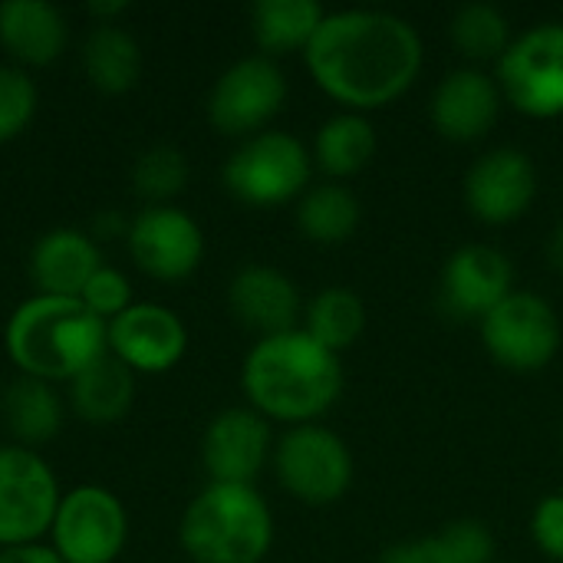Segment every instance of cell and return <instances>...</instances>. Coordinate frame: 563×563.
<instances>
[{
	"instance_id": "obj_1",
	"label": "cell",
	"mask_w": 563,
	"mask_h": 563,
	"mask_svg": "<svg viewBox=\"0 0 563 563\" xmlns=\"http://www.w3.org/2000/svg\"><path fill=\"white\" fill-rule=\"evenodd\" d=\"M313 82L346 112L393 106L422 73L419 30L389 10L327 13L303 49Z\"/></svg>"
},
{
	"instance_id": "obj_2",
	"label": "cell",
	"mask_w": 563,
	"mask_h": 563,
	"mask_svg": "<svg viewBox=\"0 0 563 563\" xmlns=\"http://www.w3.org/2000/svg\"><path fill=\"white\" fill-rule=\"evenodd\" d=\"M241 389L267 422L310 426L340 399L343 366L336 353L297 327L251 346L241 366Z\"/></svg>"
},
{
	"instance_id": "obj_3",
	"label": "cell",
	"mask_w": 563,
	"mask_h": 563,
	"mask_svg": "<svg viewBox=\"0 0 563 563\" xmlns=\"http://www.w3.org/2000/svg\"><path fill=\"white\" fill-rule=\"evenodd\" d=\"M3 346L20 376L43 383H73L109 353L106 320L79 297L36 294L23 300L3 330Z\"/></svg>"
},
{
	"instance_id": "obj_4",
	"label": "cell",
	"mask_w": 563,
	"mask_h": 563,
	"mask_svg": "<svg viewBox=\"0 0 563 563\" xmlns=\"http://www.w3.org/2000/svg\"><path fill=\"white\" fill-rule=\"evenodd\" d=\"M178 544L195 563H261L274 544V515L254 485H208L178 525Z\"/></svg>"
},
{
	"instance_id": "obj_5",
	"label": "cell",
	"mask_w": 563,
	"mask_h": 563,
	"mask_svg": "<svg viewBox=\"0 0 563 563\" xmlns=\"http://www.w3.org/2000/svg\"><path fill=\"white\" fill-rule=\"evenodd\" d=\"M313 158L310 148L277 129H264L251 139H244L224 162V188L254 208H274L287 201H300V195L310 188Z\"/></svg>"
},
{
	"instance_id": "obj_6",
	"label": "cell",
	"mask_w": 563,
	"mask_h": 563,
	"mask_svg": "<svg viewBox=\"0 0 563 563\" xmlns=\"http://www.w3.org/2000/svg\"><path fill=\"white\" fill-rule=\"evenodd\" d=\"M274 472L287 495L310 508L336 505L353 485V455L346 442L323 426H294L274 449Z\"/></svg>"
},
{
	"instance_id": "obj_7",
	"label": "cell",
	"mask_w": 563,
	"mask_h": 563,
	"mask_svg": "<svg viewBox=\"0 0 563 563\" xmlns=\"http://www.w3.org/2000/svg\"><path fill=\"white\" fill-rule=\"evenodd\" d=\"M498 89L528 119L563 115V23L518 33L498 59Z\"/></svg>"
},
{
	"instance_id": "obj_8",
	"label": "cell",
	"mask_w": 563,
	"mask_h": 563,
	"mask_svg": "<svg viewBox=\"0 0 563 563\" xmlns=\"http://www.w3.org/2000/svg\"><path fill=\"white\" fill-rule=\"evenodd\" d=\"M59 498L56 475L36 449L0 445V551L49 534Z\"/></svg>"
},
{
	"instance_id": "obj_9",
	"label": "cell",
	"mask_w": 563,
	"mask_h": 563,
	"mask_svg": "<svg viewBox=\"0 0 563 563\" xmlns=\"http://www.w3.org/2000/svg\"><path fill=\"white\" fill-rule=\"evenodd\" d=\"M482 343L498 366L538 373L561 350V320L544 297L515 290L482 320Z\"/></svg>"
},
{
	"instance_id": "obj_10",
	"label": "cell",
	"mask_w": 563,
	"mask_h": 563,
	"mask_svg": "<svg viewBox=\"0 0 563 563\" xmlns=\"http://www.w3.org/2000/svg\"><path fill=\"white\" fill-rule=\"evenodd\" d=\"M287 102L284 69L267 56H244L231 63L208 92V122L231 139H251Z\"/></svg>"
},
{
	"instance_id": "obj_11",
	"label": "cell",
	"mask_w": 563,
	"mask_h": 563,
	"mask_svg": "<svg viewBox=\"0 0 563 563\" xmlns=\"http://www.w3.org/2000/svg\"><path fill=\"white\" fill-rule=\"evenodd\" d=\"M49 538L63 563H112L125 551L129 515L112 492L79 485L59 498Z\"/></svg>"
},
{
	"instance_id": "obj_12",
	"label": "cell",
	"mask_w": 563,
	"mask_h": 563,
	"mask_svg": "<svg viewBox=\"0 0 563 563\" xmlns=\"http://www.w3.org/2000/svg\"><path fill=\"white\" fill-rule=\"evenodd\" d=\"M129 254L155 280H185L205 257V234L198 221L175 205H148L129 221Z\"/></svg>"
},
{
	"instance_id": "obj_13",
	"label": "cell",
	"mask_w": 563,
	"mask_h": 563,
	"mask_svg": "<svg viewBox=\"0 0 563 563\" xmlns=\"http://www.w3.org/2000/svg\"><path fill=\"white\" fill-rule=\"evenodd\" d=\"M538 198V168L521 148H492L465 175V205L475 221L501 228L521 221Z\"/></svg>"
},
{
	"instance_id": "obj_14",
	"label": "cell",
	"mask_w": 563,
	"mask_h": 563,
	"mask_svg": "<svg viewBox=\"0 0 563 563\" xmlns=\"http://www.w3.org/2000/svg\"><path fill=\"white\" fill-rule=\"evenodd\" d=\"M271 455V422L251 406L218 412L201 439V465L214 485H254Z\"/></svg>"
},
{
	"instance_id": "obj_15",
	"label": "cell",
	"mask_w": 563,
	"mask_h": 563,
	"mask_svg": "<svg viewBox=\"0 0 563 563\" xmlns=\"http://www.w3.org/2000/svg\"><path fill=\"white\" fill-rule=\"evenodd\" d=\"M109 353L132 373H168L188 350L181 317L162 303H132L106 323Z\"/></svg>"
},
{
	"instance_id": "obj_16",
	"label": "cell",
	"mask_w": 563,
	"mask_h": 563,
	"mask_svg": "<svg viewBox=\"0 0 563 563\" xmlns=\"http://www.w3.org/2000/svg\"><path fill=\"white\" fill-rule=\"evenodd\" d=\"M508 294H515V267L492 244H465L442 267V300L462 320L482 323Z\"/></svg>"
},
{
	"instance_id": "obj_17",
	"label": "cell",
	"mask_w": 563,
	"mask_h": 563,
	"mask_svg": "<svg viewBox=\"0 0 563 563\" xmlns=\"http://www.w3.org/2000/svg\"><path fill=\"white\" fill-rule=\"evenodd\" d=\"M501 112V89L485 69L465 66L442 76L432 92V125L449 142H478L485 139Z\"/></svg>"
},
{
	"instance_id": "obj_18",
	"label": "cell",
	"mask_w": 563,
	"mask_h": 563,
	"mask_svg": "<svg viewBox=\"0 0 563 563\" xmlns=\"http://www.w3.org/2000/svg\"><path fill=\"white\" fill-rule=\"evenodd\" d=\"M228 307L234 320L254 330L261 340L297 330L300 320V290L297 284L267 264H247L231 277Z\"/></svg>"
},
{
	"instance_id": "obj_19",
	"label": "cell",
	"mask_w": 563,
	"mask_h": 563,
	"mask_svg": "<svg viewBox=\"0 0 563 563\" xmlns=\"http://www.w3.org/2000/svg\"><path fill=\"white\" fill-rule=\"evenodd\" d=\"M99 267V241L76 228H53L30 251V280L46 297H79Z\"/></svg>"
},
{
	"instance_id": "obj_20",
	"label": "cell",
	"mask_w": 563,
	"mask_h": 563,
	"mask_svg": "<svg viewBox=\"0 0 563 563\" xmlns=\"http://www.w3.org/2000/svg\"><path fill=\"white\" fill-rule=\"evenodd\" d=\"M0 43L23 66H46L63 56L69 26L59 7L43 0L0 3Z\"/></svg>"
},
{
	"instance_id": "obj_21",
	"label": "cell",
	"mask_w": 563,
	"mask_h": 563,
	"mask_svg": "<svg viewBox=\"0 0 563 563\" xmlns=\"http://www.w3.org/2000/svg\"><path fill=\"white\" fill-rule=\"evenodd\" d=\"M69 409L86 426H115L129 416L135 399V373L112 353L96 360L69 383Z\"/></svg>"
},
{
	"instance_id": "obj_22",
	"label": "cell",
	"mask_w": 563,
	"mask_h": 563,
	"mask_svg": "<svg viewBox=\"0 0 563 563\" xmlns=\"http://www.w3.org/2000/svg\"><path fill=\"white\" fill-rule=\"evenodd\" d=\"M376 148L379 135L363 112H336L317 129L310 158L330 181H343L360 175L376 158Z\"/></svg>"
},
{
	"instance_id": "obj_23",
	"label": "cell",
	"mask_w": 563,
	"mask_h": 563,
	"mask_svg": "<svg viewBox=\"0 0 563 563\" xmlns=\"http://www.w3.org/2000/svg\"><path fill=\"white\" fill-rule=\"evenodd\" d=\"M495 538L485 521L459 518L445 525L439 534L399 541L383 551L379 563H492Z\"/></svg>"
},
{
	"instance_id": "obj_24",
	"label": "cell",
	"mask_w": 563,
	"mask_h": 563,
	"mask_svg": "<svg viewBox=\"0 0 563 563\" xmlns=\"http://www.w3.org/2000/svg\"><path fill=\"white\" fill-rule=\"evenodd\" d=\"M323 7L317 0H257L251 7V33L261 56L274 59L284 53H303L323 23Z\"/></svg>"
},
{
	"instance_id": "obj_25",
	"label": "cell",
	"mask_w": 563,
	"mask_h": 563,
	"mask_svg": "<svg viewBox=\"0 0 563 563\" xmlns=\"http://www.w3.org/2000/svg\"><path fill=\"white\" fill-rule=\"evenodd\" d=\"M3 422L13 432L16 445H43L59 435L63 429V399L53 389V383L16 376L0 402Z\"/></svg>"
},
{
	"instance_id": "obj_26",
	"label": "cell",
	"mask_w": 563,
	"mask_h": 563,
	"mask_svg": "<svg viewBox=\"0 0 563 563\" xmlns=\"http://www.w3.org/2000/svg\"><path fill=\"white\" fill-rule=\"evenodd\" d=\"M82 69L89 82L109 96L129 92L142 73V53L132 33L115 23H99L82 43Z\"/></svg>"
},
{
	"instance_id": "obj_27",
	"label": "cell",
	"mask_w": 563,
	"mask_h": 563,
	"mask_svg": "<svg viewBox=\"0 0 563 563\" xmlns=\"http://www.w3.org/2000/svg\"><path fill=\"white\" fill-rule=\"evenodd\" d=\"M360 221H363V205L340 181L313 185L297 201V228L313 244H343L356 234Z\"/></svg>"
},
{
	"instance_id": "obj_28",
	"label": "cell",
	"mask_w": 563,
	"mask_h": 563,
	"mask_svg": "<svg viewBox=\"0 0 563 563\" xmlns=\"http://www.w3.org/2000/svg\"><path fill=\"white\" fill-rule=\"evenodd\" d=\"M300 330L340 356L360 343L366 330V307L350 287H327L307 303Z\"/></svg>"
},
{
	"instance_id": "obj_29",
	"label": "cell",
	"mask_w": 563,
	"mask_h": 563,
	"mask_svg": "<svg viewBox=\"0 0 563 563\" xmlns=\"http://www.w3.org/2000/svg\"><path fill=\"white\" fill-rule=\"evenodd\" d=\"M449 36L455 49L472 63H498L515 40L511 20L495 3L485 0L459 7L449 23Z\"/></svg>"
},
{
	"instance_id": "obj_30",
	"label": "cell",
	"mask_w": 563,
	"mask_h": 563,
	"mask_svg": "<svg viewBox=\"0 0 563 563\" xmlns=\"http://www.w3.org/2000/svg\"><path fill=\"white\" fill-rule=\"evenodd\" d=\"M188 181V162L175 145H152L135 158L132 185L152 205H165L175 198Z\"/></svg>"
},
{
	"instance_id": "obj_31",
	"label": "cell",
	"mask_w": 563,
	"mask_h": 563,
	"mask_svg": "<svg viewBox=\"0 0 563 563\" xmlns=\"http://www.w3.org/2000/svg\"><path fill=\"white\" fill-rule=\"evenodd\" d=\"M36 86L20 66H0V142L16 139L36 112Z\"/></svg>"
},
{
	"instance_id": "obj_32",
	"label": "cell",
	"mask_w": 563,
	"mask_h": 563,
	"mask_svg": "<svg viewBox=\"0 0 563 563\" xmlns=\"http://www.w3.org/2000/svg\"><path fill=\"white\" fill-rule=\"evenodd\" d=\"M79 300L99 317V320H115L119 313H125L132 307V280L119 271V267H109L102 264L92 280L86 284V290L79 294Z\"/></svg>"
},
{
	"instance_id": "obj_33",
	"label": "cell",
	"mask_w": 563,
	"mask_h": 563,
	"mask_svg": "<svg viewBox=\"0 0 563 563\" xmlns=\"http://www.w3.org/2000/svg\"><path fill=\"white\" fill-rule=\"evenodd\" d=\"M531 538L551 561L563 563V492L538 501L531 515Z\"/></svg>"
},
{
	"instance_id": "obj_34",
	"label": "cell",
	"mask_w": 563,
	"mask_h": 563,
	"mask_svg": "<svg viewBox=\"0 0 563 563\" xmlns=\"http://www.w3.org/2000/svg\"><path fill=\"white\" fill-rule=\"evenodd\" d=\"M0 563H63V558L53 548L43 544H23V548H3Z\"/></svg>"
},
{
	"instance_id": "obj_35",
	"label": "cell",
	"mask_w": 563,
	"mask_h": 563,
	"mask_svg": "<svg viewBox=\"0 0 563 563\" xmlns=\"http://www.w3.org/2000/svg\"><path fill=\"white\" fill-rule=\"evenodd\" d=\"M119 234H129V221L119 214V211H102L92 224V238L99 241H109V238H119Z\"/></svg>"
},
{
	"instance_id": "obj_36",
	"label": "cell",
	"mask_w": 563,
	"mask_h": 563,
	"mask_svg": "<svg viewBox=\"0 0 563 563\" xmlns=\"http://www.w3.org/2000/svg\"><path fill=\"white\" fill-rule=\"evenodd\" d=\"M125 10H129L125 0H115V3H89V13L99 16L102 23H109L112 16H119V13H125Z\"/></svg>"
},
{
	"instance_id": "obj_37",
	"label": "cell",
	"mask_w": 563,
	"mask_h": 563,
	"mask_svg": "<svg viewBox=\"0 0 563 563\" xmlns=\"http://www.w3.org/2000/svg\"><path fill=\"white\" fill-rule=\"evenodd\" d=\"M548 257L554 264V271L563 277V224H558V231L551 234V244H548Z\"/></svg>"
},
{
	"instance_id": "obj_38",
	"label": "cell",
	"mask_w": 563,
	"mask_h": 563,
	"mask_svg": "<svg viewBox=\"0 0 563 563\" xmlns=\"http://www.w3.org/2000/svg\"><path fill=\"white\" fill-rule=\"evenodd\" d=\"M561 445H563V435H561Z\"/></svg>"
},
{
	"instance_id": "obj_39",
	"label": "cell",
	"mask_w": 563,
	"mask_h": 563,
	"mask_svg": "<svg viewBox=\"0 0 563 563\" xmlns=\"http://www.w3.org/2000/svg\"><path fill=\"white\" fill-rule=\"evenodd\" d=\"M492 563H501V561H492Z\"/></svg>"
}]
</instances>
